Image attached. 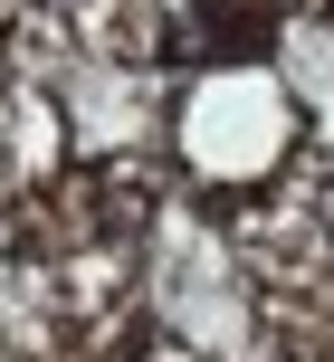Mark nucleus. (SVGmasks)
I'll list each match as a JSON object with an SVG mask.
<instances>
[]
</instances>
